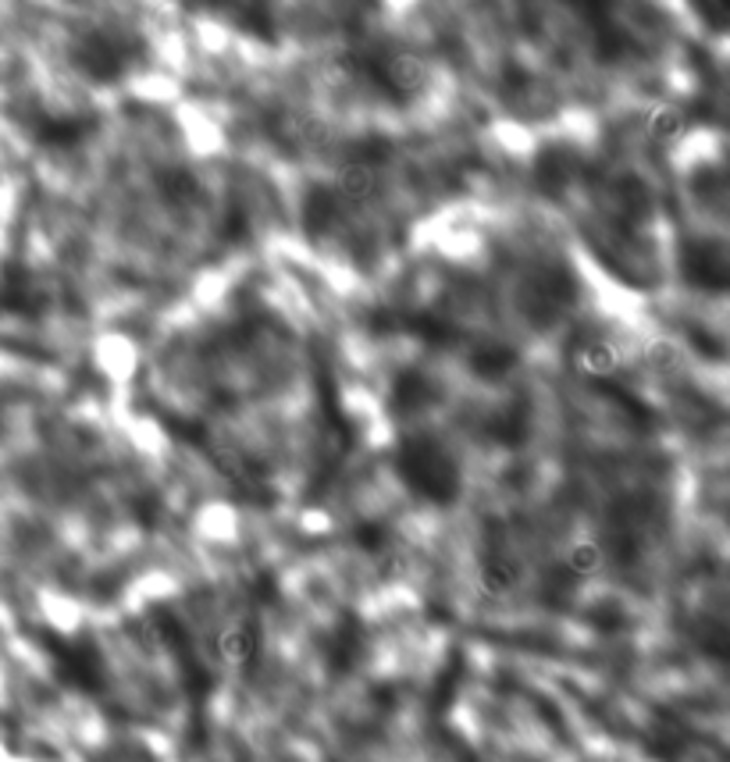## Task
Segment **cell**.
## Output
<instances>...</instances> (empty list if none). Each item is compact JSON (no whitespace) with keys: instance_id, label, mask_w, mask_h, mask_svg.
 I'll list each match as a JSON object with an SVG mask.
<instances>
[{"instance_id":"cell-1","label":"cell","mask_w":730,"mask_h":762,"mask_svg":"<svg viewBox=\"0 0 730 762\" xmlns=\"http://www.w3.org/2000/svg\"><path fill=\"white\" fill-rule=\"evenodd\" d=\"M403 471L406 478H410V485L421 495H428V499H435V503L453 499L456 485H460V474H456L453 460H449L446 449H438L435 442H417V446L406 449Z\"/></svg>"},{"instance_id":"cell-2","label":"cell","mask_w":730,"mask_h":762,"mask_svg":"<svg viewBox=\"0 0 730 762\" xmlns=\"http://www.w3.org/2000/svg\"><path fill=\"white\" fill-rule=\"evenodd\" d=\"M378 189H382V175L364 157L342 164L339 175H335V196L342 203H371L378 196Z\"/></svg>"},{"instance_id":"cell-3","label":"cell","mask_w":730,"mask_h":762,"mask_svg":"<svg viewBox=\"0 0 730 762\" xmlns=\"http://www.w3.org/2000/svg\"><path fill=\"white\" fill-rule=\"evenodd\" d=\"M574 367L588 378H609V374L620 371V349L609 339H599V335H588L574 346Z\"/></svg>"},{"instance_id":"cell-4","label":"cell","mask_w":730,"mask_h":762,"mask_svg":"<svg viewBox=\"0 0 730 762\" xmlns=\"http://www.w3.org/2000/svg\"><path fill=\"white\" fill-rule=\"evenodd\" d=\"M378 75H382V82L389 86V90L417 93L424 86V79H428V68H424L421 61L410 57V54H392L389 61L378 68Z\"/></svg>"},{"instance_id":"cell-5","label":"cell","mask_w":730,"mask_h":762,"mask_svg":"<svg viewBox=\"0 0 730 762\" xmlns=\"http://www.w3.org/2000/svg\"><path fill=\"white\" fill-rule=\"evenodd\" d=\"M520 574L517 567H513L510 560H503V556H495V560H485L478 570V584H481V592L485 595H510L513 588H517Z\"/></svg>"},{"instance_id":"cell-6","label":"cell","mask_w":730,"mask_h":762,"mask_svg":"<svg viewBox=\"0 0 730 762\" xmlns=\"http://www.w3.org/2000/svg\"><path fill=\"white\" fill-rule=\"evenodd\" d=\"M645 132H649V139H656V143H674L684 132V114L677 111L674 104L652 107L649 118H645Z\"/></svg>"},{"instance_id":"cell-7","label":"cell","mask_w":730,"mask_h":762,"mask_svg":"<svg viewBox=\"0 0 730 762\" xmlns=\"http://www.w3.org/2000/svg\"><path fill=\"white\" fill-rule=\"evenodd\" d=\"M602 567V549L595 542H574L567 549V570L577 577H588Z\"/></svg>"}]
</instances>
